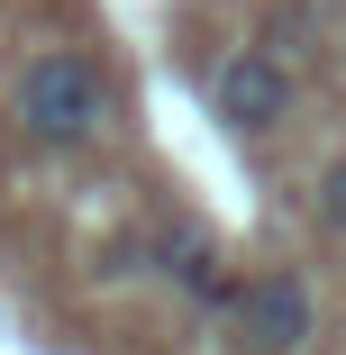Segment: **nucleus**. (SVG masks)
<instances>
[{
    "mask_svg": "<svg viewBox=\"0 0 346 355\" xmlns=\"http://www.w3.org/2000/svg\"><path fill=\"white\" fill-rule=\"evenodd\" d=\"M228 328H237L246 355H310V337H319V292H310V273H301V264H255V273L237 282Z\"/></svg>",
    "mask_w": 346,
    "mask_h": 355,
    "instance_id": "obj_3",
    "label": "nucleus"
},
{
    "mask_svg": "<svg viewBox=\"0 0 346 355\" xmlns=\"http://www.w3.org/2000/svg\"><path fill=\"white\" fill-rule=\"evenodd\" d=\"M110 119H119L110 73H101V55H83V46L28 55L19 83H10V128L28 137V146H46V155H92L110 137Z\"/></svg>",
    "mask_w": 346,
    "mask_h": 355,
    "instance_id": "obj_1",
    "label": "nucleus"
},
{
    "mask_svg": "<svg viewBox=\"0 0 346 355\" xmlns=\"http://www.w3.org/2000/svg\"><path fill=\"white\" fill-rule=\"evenodd\" d=\"M146 273H164L173 292H182L191 310H210V319H228V310H237V282H246V273H228L219 237H191V228H173V237L155 246V264H146Z\"/></svg>",
    "mask_w": 346,
    "mask_h": 355,
    "instance_id": "obj_4",
    "label": "nucleus"
},
{
    "mask_svg": "<svg viewBox=\"0 0 346 355\" xmlns=\"http://www.w3.org/2000/svg\"><path fill=\"white\" fill-rule=\"evenodd\" d=\"M301 110V73H292V55H273V46H228L210 64V119L228 137H273V128H292Z\"/></svg>",
    "mask_w": 346,
    "mask_h": 355,
    "instance_id": "obj_2",
    "label": "nucleus"
},
{
    "mask_svg": "<svg viewBox=\"0 0 346 355\" xmlns=\"http://www.w3.org/2000/svg\"><path fill=\"white\" fill-rule=\"evenodd\" d=\"M310 228H319L328 246H346V146L310 173Z\"/></svg>",
    "mask_w": 346,
    "mask_h": 355,
    "instance_id": "obj_5",
    "label": "nucleus"
}]
</instances>
